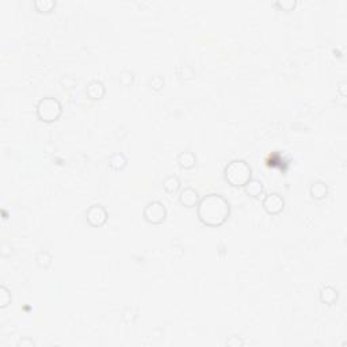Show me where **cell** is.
Returning <instances> with one entry per match:
<instances>
[{
	"label": "cell",
	"mask_w": 347,
	"mask_h": 347,
	"mask_svg": "<svg viewBox=\"0 0 347 347\" xmlns=\"http://www.w3.org/2000/svg\"><path fill=\"white\" fill-rule=\"evenodd\" d=\"M164 77L160 75H153L148 79V86L155 92H159V91H162V90L164 89Z\"/></svg>",
	"instance_id": "cell-18"
},
{
	"label": "cell",
	"mask_w": 347,
	"mask_h": 347,
	"mask_svg": "<svg viewBox=\"0 0 347 347\" xmlns=\"http://www.w3.org/2000/svg\"><path fill=\"white\" fill-rule=\"evenodd\" d=\"M109 213L101 203H94L86 210V220L92 228H101L108 222Z\"/></svg>",
	"instance_id": "cell-5"
},
{
	"label": "cell",
	"mask_w": 347,
	"mask_h": 347,
	"mask_svg": "<svg viewBox=\"0 0 347 347\" xmlns=\"http://www.w3.org/2000/svg\"><path fill=\"white\" fill-rule=\"evenodd\" d=\"M137 317V310L132 308V307H128L122 312V320L125 323H133Z\"/></svg>",
	"instance_id": "cell-22"
},
{
	"label": "cell",
	"mask_w": 347,
	"mask_h": 347,
	"mask_svg": "<svg viewBox=\"0 0 347 347\" xmlns=\"http://www.w3.org/2000/svg\"><path fill=\"white\" fill-rule=\"evenodd\" d=\"M11 304V292L6 286H0V308L4 310Z\"/></svg>",
	"instance_id": "cell-20"
},
{
	"label": "cell",
	"mask_w": 347,
	"mask_h": 347,
	"mask_svg": "<svg viewBox=\"0 0 347 347\" xmlns=\"http://www.w3.org/2000/svg\"><path fill=\"white\" fill-rule=\"evenodd\" d=\"M167 208L163 202L160 201H149L143 209V217L148 224L152 225H159L163 224L167 219Z\"/></svg>",
	"instance_id": "cell-4"
},
{
	"label": "cell",
	"mask_w": 347,
	"mask_h": 347,
	"mask_svg": "<svg viewBox=\"0 0 347 347\" xmlns=\"http://www.w3.org/2000/svg\"><path fill=\"white\" fill-rule=\"evenodd\" d=\"M231 215V205L224 196L210 193L203 196L197 205V216L206 227H221Z\"/></svg>",
	"instance_id": "cell-1"
},
{
	"label": "cell",
	"mask_w": 347,
	"mask_h": 347,
	"mask_svg": "<svg viewBox=\"0 0 347 347\" xmlns=\"http://www.w3.org/2000/svg\"><path fill=\"white\" fill-rule=\"evenodd\" d=\"M36 113H37L38 120L42 121L45 124H52V122H56L61 117L63 106L57 98L45 96L38 101L37 106H36Z\"/></svg>",
	"instance_id": "cell-3"
},
{
	"label": "cell",
	"mask_w": 347,
	"mask_h": 347,
	"mask_svg": "<svg viewBox=\"0 0 347 347\" xmlns=\"http://www.w3.org/2000/svg\"><path fill=\"white\" fill-rule=\"evenodd\" d=\"M310 194L316 201L324 200L326 197L329 196V186H327V183L324 182V181H320V179L319 181H313L310 187Z\"/></svg>",
	"instance_id": "cell-12"
},
{
	"label": "cell",
	"mask_w": 347,
	"mask_h": 347,
	"mask_svg": "<svg viewBox=\"0 0 347 347\" xmlns=\"http://www.w3.org/2000/svg\"><path fill=\"white\" fill-rule=\"evenodd\" d=\"M36 263H37L38 267L41 269H49L53 263V255H52L48 250H41L38 251L37 255H36Z\"/></svg>",
	"instance_id": "cell-15"
},
{
	"label": "cell",
	"mask_w": 347,
	"mask_h": 347,
	"mask_svg": "<svg viewBox=\"0 0 347 347\" xmlns=\"http://www.w3.org/2000/svg\"><path fill=\"white\" fill-rule=\"evenodd\" d=\"M108 163L113 171H122L128 165V158L122 152H114L109 158Z\"/></svg>",
	"instance_id": "cell-13"
},
{
	"label": "cell",
	"mask_w": 347,
	"mask_h": 347,
	"mask_svg": "<svg viewBox=\"0 0 347 347\" xmlns=\"http://www.w3.org/2000/svg\"><path fill=\"white\" fill-rule=\"evenodd\" d=\"M227 347H243L244 346V339L241 336H237V335H232L229 336L225 342Z\"/></svg>",
	"instance_id": "cell-23"
},
{
	"label": "cell",
	"mask_w": 347,
	"mask_h": 347,
	"mask_svg": "<svg viewBox=\"0 0 347 347\" xmlns=\"http://www.w3.org/2000/svg\"><path fill=\"white\" fill-rule=\"evenodd\" d=\"M177 164L183 170H191L197 165V156L194 152L182 151L178 153Z\"/></svg>",
	"instance_id": "cell-11"
},
{
	"label": "cell",
	"mask_w": 347,
	"mask_h": 347,
	"mask_svg": "<svg viewBox=\"0 0 347 347\" xmlns=\"http://www.w3.org/2000/svg\"><path fill=\"white\" fill-rule=\"evenodd\" d=\"M177 75L182 80H190L196 76V72L190 65H179L177 68Z\"/></svg>",
	"instance_id": "cell-19"
},
{
	"label": "cell",
	"mask_w": 347,
	"mask_h": 347,
	"mask_svg": "<svg viewBox=\"0 0 347 347\" xmlns=\"http://www.w3.org/2000/svg\"><path fill=\"white\" fill-rule=\"evenodd\" d=\"M118 82L122 87H132L134 83V72L129 70L121 71L118 75Z\"/></svg>",
	"instance_id": "cell-17"
},
{
	"label": "cell",
	"mask_w": 347,
	"mask_h": 347,
	"mask_svg": "<svg viewBox=\"0 0 347 347\" xmlns=\"http://www.w3.org/2000/svg\"><path fill=\"white\" fill-rule=\"evenodd\" d=\"M18 347H34L36 346V343H34V341H33L32 338H22L20 341L18 342V345H17Z\"/></svg>",
	"instance_id": "cell-25"
},
{
	"label": "cell",
	"mask_w": 347,
	"mask_h": 347,
	"mask_svg": "<svg viewBox=\"0 0 347 347\" xmlns=\"http://www.w3.org/2000/svg\"><path fill=\"white\" fill-rule=\"evenodd\" d=\"M262 206L265 209V212L270 216L281 215L285 209V200L284 197L279 193H269L265 194L262 198Z\"/></svg>",
	"instance_id": "cell-6"
},
{
	"label": "cell",
	"mask_w": 347,
	"mask_h": 347,
	"mask_svg": "<svg viewBox=\"0 0 347 347\" xmlns=\"http://www.w3.org/2000/svg\"><path fill=\"white\" fill-rule=\"evenodd\" d=\"M34 7L38 13H52L56 7V0H34Z\"/></svg>",
	"instance_id": "cell-16"
},
{
	"label": "cell",
	"mask_w": 347,
	"mask_h": 347,
	"mask_svg": "<svg viewBox=\"0 0 347 347\" xmlns=\"http://www.w3.org/2000/svg\"><path fill=\"white\" fill-rule=\"evenodd\" d=\"M86 94L89 96L90 99L92 101H99L102 99L105 95H106V87L105 84L98 80V79H94L91 82L87 83V87H86Z\"/></svg>",
	"instance_id": "cell-9"
},
{
	"label": "cell",
	"mask_w": 347,
	"mask_h": 347,
	"mask_svg": "<svg viewBox=\"0 0 347 347\" xmlns=\"http://www.w3.org/2000/svg\"><path fill=\"white\" fill-rule=\"evenodd\" d=\"M200 200V193L194 187H183L179 191V202L184 208H197Z\"/></svg>",
	"instance_id": "cell-7"
},
{
	"label": "cell",
	"mask_w": 347,
	"mask_h": 347,
	"mask_svg": "<svg viewBox=\"0 0 347 347\" xmlns=\"http://www.w3.org/2000/svg\"><path fill=\"white\" fill-rule=\"evenodd\" d=\"M163 189L168 193V194H177L178 191H181L182 189V182L177 175H168L163 179Z\"/></svg>",
	"instance_id": "cell-14"
},
{
	"label": "cell",
	"mask_w": 347,
	"mask_h": 347,
	"mask_svg": "<svg viewBox=\"0 0 347 347\" xmlns=\"http://www.w3.org/2000/svg\"><path fill=\"white\" fill-rule=\"evenodd\" d=\"M274 6L278 7L282 11H293L297 6V0H277Z\"/></svg>",
	"instance_id": "cell-21"
},
{
	"label": "cell",
	"mask_w": 347,
	"mask_h": 347,
	"mask_svg": "<svg viewBox=\"0 0 347 347\" xmlns=\"http://www.w3.org/2000/svg\"><path fill=\"white\" fill-rule=\"evenodd\" d=\"M319 298L326 305H334L339 298V292L332 285H324L319 292Z\"/></svg>",
	"instance_id": "cell-10"
},
{
	"label": "cell",
	"mask_w": 347,
	"mask_h": 347,
	"mask_svg": "<svg viewBox=\"0 0 347 347\" xmlns=\"http://www.w3.org/2000/svg\"><path fill=\"white\" fill-rule=\"evenodd\" d=\"M244 191L248 197L255 198V200H260L265 196V184L260 179L256 178H251L244 186Z\"/></svg>",
	"instance_id": "cell-8"
},
{
	"label": "cell",
	"mask_w": 347,
	"mask_h": 347,
	"mask_svg": "<svg viewBox=\"0 0 347 347\" xmlns=\"http://www.w3.org/2000/svg\"><path fill=\"white\" fill-rule=\"evenodd\" d=\"M224 178L234 187H244L253 178V168L243 159H234L224 167Z\"/></svg>",
	"instance_id": "cell-2"
},
{
	"label": "cell",
	"mask_w": 347,
	"mask_h": 347,
	"mask_svg": "<svg viewBox=\"0 0 347 347\" xmlns=\"http://www.w3.org/2000/svg\"><path fill=\"white\" fill-rule=\"evenodd\" d=\"M11 254H13V246L10 244V243H1V246H0V255L3 256V258H8V256H11Z\"/></svg>",
	"instance_id": "cell-24"
}]
</instances>
